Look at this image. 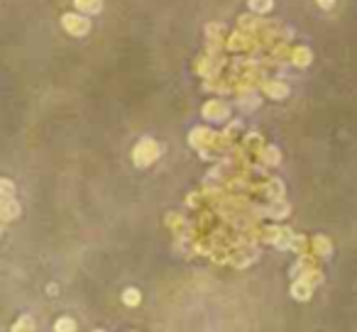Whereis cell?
Here are the masks:
<instances>
[]
</instances>
